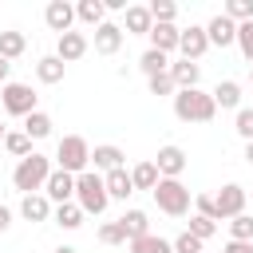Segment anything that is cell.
<instances>
[{
	"label": "cell",
	"mask_w": 253,
	"mask_h": 253,
	"mask_svg": "<svg viewBox=\"0 0 253 253\" xmlns=\"http://www.w3.org/2000/svg\"><path fill=\"white\" fill-rule=\"evenodd\" d=\"M51 158L47 154H28V158H20L16 162V170H12V186L20 190V194H43V186H47V178H51Z\"/></svg>",
	"instance_id": "6da1fadb"
},
{
	"label": "cell",
	"mask_w": 253,
	"mask_h": 253,
	"mask_svg": "<svg viewBox=\"0 0 253 253\" xmlns=\"http://www.w3.org/2000/svg\"><path fill=\"white\" fill-rule=\"evenodd\" d=\"M174 115H178L182 123H213L217 103H213L210 91L190 87V91H178V95H174Z\"/></svg>",
	"instance_id": "7a4b0ae2"
},
{
	"label": "cell",
	"mask_w": 253,
	"mask_h": 253,
	"mask_svg": "<svg viewBox=\"0 0 253 253\" xmlns=\"http://www.w3.org/2000/svg\"><path fill=\"white\" fill-rule=\"evenodd\" d=\"M75 202H79L83 213H103L111 206V194H107V182H103L99 170H83L75 178Z\"/></svg>",
	"instance_id": "3957f363"
},
{
	"label": "cell",
	"mask_w": 253,
	"mask_h": 253,
	"mask_svg": "<svg viewBox=\"0 0 253 253\" xmlns=\"http://www.w3.org/2000/svg\"><path fill=\"white\" fill-rule=\"evenodd\" d=\"M55 166L67 170V174H75V178L83 170H91V146H87V138L83 134H63L59 146H55Z\"/></svg>",
	"instance_id": "277c9868"
},
{
	"label": "cell",
	"mask_w": 253,
	"mask_h": 253,
	"mask_svg": "<svg viewBox=\"0 0 253 253\" xmlns=\"http://www.w3.org/2000/svg\"><path fill=\"white\" fill-rule=\"evenodd\" d=\"M154 194V206L170 217H186L190 213V190L182 186V178H158V186L150 190Z\"/></svg>",
	"instance_id": "5b68a950"
},
{
	"label": "cell",
	"mask_w": 253,
	"mask_h": 253,
	"mask_svg": "<svg viewBox=\"0 0 253 253\" xmlns=\"http://www.w3.org/2000/svg\"><path fill=\"white\" fill-rule=\"evenodd\" d=\"M0 107H4V115L28 119L32 111H40V95L32 91V83H4L0 87Z\"/></svg>",
	"instance_id": "8992f818"
},
{
	"label": "cell",
	"mask_w": 253,
	"mask_h": 253,
	"mask_svg": "<svg viewBox=\"0 0 253 253\" xmlns=\"http://www.w3.org/2000/svg\"><path fill=\"white\" fill-rule=\"evenodd\" d=\"M213 202H217V221H233L237 213H245V206H249V194H245V186H237V182H225V186L213 194Z\"/></svg>",
	"instance_id": "52a82bcc"
},
{
	"label": "cell",
	"mask_w": 253,
	"mask_h": 253,
	"mask_svg": "<svg viewBox=\"0 0 253 253\" xmlns=\"http://www.w3.org/2000/svg\"><path fill=\"white\" fill-rule=\"evenodd\" d=\"M206 51H210V36H206V28H198V24L182 28V40H178V55H182V59H190V63H198Z\"/></svg>",
	"instance_id": "ba28073f"
},
{
	"label": "cell",
	"mask_w": 253,
	"mask_h": 253,
	"mask_svg": "<svg viewBox=\"0 0 253 253\" xmlns=\"http://www.w3.org/2000/svg\"><path fill=\"white\" fill-rule=\"evenodd\" d=\"M186 150L182 146H174V142H166V146H158V154H154V166H158V174L162 178H182V170H186Z\"/></svg>",
	"instance_id": "9c48e42d"
},
{
	"label": "cell",
	"mask_w": 253,
	"mask_h": 253,
	"mask_svg": "<svg viewBox=\"0 0 253 253\" xmlns=\"http://www.w3.org/2000/svg\"><path fill=\"white\" fill-rule=\"evenodd\" d=\"M43 194H47V202L51 206H63V202H75V174H67V170H51V178H47V186H43Z\"/></svg>",
	"instance_id": "30bf717a"
},
{
	"label": "cell",
	"mask_w": 253,
	"mask_h": 253,
	"mask_svg": "<svg viewBox=\"0 0 253 253\" xmlns=\"http://www.w3.org/2000/svg\"><path fill=\"white\" fill-rule=\"evenodd\" d=\"M43 24H47L55 36L71 32V24H75V4H67V0H51V4L43 8Z\"/></svg>",
	"instance_id": "8fae6325"
},
{
	"label": "cell",
	"mask_w": 253,
	"mask_h": 253,
	"mask_svg": "<svg viewBox=\"0 0 253 253\" xmlns=\"http://www.w3.org/2000/svg\"><path fill=\"white\" fill-rule=\"evenodd\" d=\"M206 36H210V47H233V43H237V24H233L225 12H217V16L206 24Z\"/></svg>",
	"instance_id": "7c38bea8"
},
{
	"label": "cell",
	"mask_w": 253,
	"mask_h": 253,
	"mask_svg": "<svg viewBox=\"0 0 253 253\" xmlns=\"http://www.w3.org/2000/svg\"><path fill=\"white\" fill-rule=\"evenodd\" d=\"M87 47H91V43H87V36H83V32H75V28H71V32H63V36H55V55H59L63 63L83 59V55H87Z\"/></svg>",
	"instance_id": "4fadbf2b"
},
{
	"label": "cell",
	"mask_w": 253,
	"mask_h": 253,
	"mask_svg": "<svg viewBox=\"0 0 253 253\" xmlns=\"http://www.w3.org/2000/svg\"><path fill=\"white\" fill-rule=\"evenodd\" d=\"M123 40H126V32H123V24H115V20H107V24L95 28V51H99V55H115V51L123 47Z\"/></svg>",
	"instance_id": "5bb4252c"
},
{
	"label": "cell",
	"mask_w": 253,
	"mask_h": 253,
	"mask_svg": "<svg viewBox=\"0 0 253 253\" xmlns=\"http://www.w3.org/2000/svg\"><path fill=\"white\" fill-rule=\"evenodd\" d=\"M150 28H154V16H150L146 4H130L123 12V32L126 36H150Z\"/></svg>",
	"instance_id": "9a60e30c"
},
{
	"label": "cell",
	"mask_w": 253,
	"mask_h": 253,
	"mask_svg": "<svg viewBox=\"0 0 253 253\" xmlns=\"http://www.w3.org/2000/svg\"><path fill=\"white\" fill-rule=\"evenodd\" d=\"M123 146H115V142H103V146H95L91 150V170H99V174H111V170H123Z\"/></svg>",
	"instance_id": "2e32d148"
},
{
	"label": "cell",
	"mask_w": 253,
	"mask_h": 253,
	"mask_svg": "<svg viewBox=\"0 0 253 253\" xmlns=\"http://www.w3.org/2000/svg\"><path fill=\"white\" fill-rule=\"evenodd\" d=\"M55 213V206L47 202V194H24L20 198V217L24 221H47Z\"/></svg>",
	"instance_id": "e0dca14e"
},
{
	"label": "cell",
	"mask_w": 253,
	"mask_h": 253,
	"mask_svg": "<svg viewBox=\"0 0 253 253\" xmlns=\"http://www.w3.org/2000/svg\"><path fill=\"white\" fill-rule=\"evenodd\" d=\"M146 40H150V47H154V51H162V55H170V51H178V40H182V28H174V24H154Z\"/></svg>",
	"instance_id": "ac0fdd59"
},
{
	"label": "cell",
	"mask_w": 253,
	"mask_h": 253,
	"mask_svg": "<svg viewBox=\"0 0 253 253\" xmlns=\"http://www.w3.org/2000/svg\"><path fill=\"white\" fill-rule=\"evenodd\" d=\"M210 95H213L217 111H241V83L237 79H221Z\"/></svg>",
	"instance_id": "d6986e66"
},
{
	"label": "cell",
	"mask_w": 253,
	"mask_h": 253,
	"mask_svg": "<svg viewBox=\"0 0 253 253\" xmlns=\"http://www.w3.org/2000/svg\"><path fill=\"white\" fill-rule=\"evenodd\" d=\"M103 182H107V194H111V202H126L130 194H134V182H130V170L123 166V170H111V174H103Z\"/></svg>",
	"instance_id": "ffe728a7"
},
{
	"label": "cell",
	"mask_w": 253,
	"mask_h": 253,
	"mask_svg": "<svg viewBox=\"0 0 253 253\" xmlns=\"http://www.w3.org/2000/svg\"><path fill=\"white\" fill-rule=\"evenodd\" d=\"M63 71H67V63H63L59 55H40V59H36V79L47 83V87H51V83H63Z\"/></svg>",
	"instance_id": "44dd1931"
},
{
	"label": "cell",
	"mask_w": 253,
	"mask_h": 253,
	"mask_svg": "<svg viewBox=\"0 0 253 253\" xmlns=\"http://www.w3.org/2000/svg\"><path fill=\"white\" fill-rule=\"evenodd\" d=\"M170 79L178 83V91H190V87H198L202 67H198V63H190V59H174V63H170Z\"/></svg>",
	"instance_id": "7402d4cb"
},
{
	"label": "cell",
	"mask_w": 253,
	"mask_h": 253,
	"mask_svg": "<svg viewBox=\"0 0 253 253\" xmlns=\"http://www.w3.org/2000/svg\"><path fill=\"white\" fill-rule=\"evenodd\" d=\"M75 20L87 24V28H99V24H107V4L103 0H79L75 4Z\"/></svg>",
	"instance_id": "603a6c76"
},
{
	"label": "cell",
	"mask_w": 253,
	"mask_h": 253,
	"mask_svg": "<svg viewBox=\"0 0 253 253\" xmlns=\"http://www.w3.org/2000/svg\"><path fill=\"white\" fill-rule=\"evenodd\" d=\"M170 55H162V51H154V47H146L142 55H138V71L146 75V79H154V75H166L170 71Z\"/></svg>",
	"instance_id": "cb8c5ba5"
},
{
	"label": "cell",
	"mask_w": 253,
	"mask_h": 253,
	"mask_svg": "<svg viewBox=\"0 0 253 253\" xmlns=\"http://www.w3.org/2000/svg\"><path fill=\"white\" fill-rule=\"evenodd\" d=\"M83 210H79V202H63V206H55V213H51V221L59 225V229H79L83 225Z\"/></svg>",
	"instance_id": "d4e9b609"
},
{
	"label": "cell",
	"mask_w": 253,
	"mask_h": 253,
	"mask_svg": "<svg viewBox=\"0 0 253 253\" xmlns=\"http://www.w3.org/2000/svg\"><path fill=\"white\" fill-rule=\"evenodd\" d=\"M51 126H55V123H51V115H47V111H32V115L24 119V134H28L32 142H36V138H47V134H51Z\"/></svg>",
	"instance_id": "484cf974"
},
{
	"label": "cell",
	"mask_w": 253,
	"mask_h": 253,
	"mask_svg": "<svg viewBox=\"0 0 253 253\" xmlns=\"http://www.w3.org/2000/svg\"><path fill=\"white\" fill-rule=\"evenodd\" d=\"M119 221H123V229H126V237H130V241L150 233V217H146V210H126Z\"/></svg>",
	"instance_id": "4316f807"
},
{
	"label": "cell",
	"mask_w": 253,
	"mask_h": 253,
	"mask_svg": "<svg viewBox=\"0 0 253 253\" xmlns=\"http://www.w3.org/2000/svg\"><path fill=\"white\" fill-rule=\"evenodd\" d=\"M28 51V36L24 32H0V55L12 63V59H20Z\"/></svg>",
	"instance_id": "83f0119b"
},
{
	"label": "cell",
	"mask_w": 253,
	"mask_h": 253,
	"mask_svg": "<svg viewBox=\"0 0 253 253\" xmlns=\"http://www.w3.org/2000/svg\"><path fill=\"white\" fill-rule=\"evenodd\" d=\"M158 166L154 162H138V166H130V182H134V190H154L158 186Z\"/></svg>",
	"instance_id": "f1b7e54d"
},
{
	"label": "cell",
	"mask_w": 253,
	"mask_h": 253,
	"mask_svg": "<svg viewBox=\"0 0 253 253\" xmlns=\"http://www.w3.org/2000/svg\"><path fill=\"white\" fill-rule=\"evenodd\" d=\"M126 245H130V253H174V245H170L166 237H154V233L134 237V241H126Z\"/></svg>",
	"instance_id": "f546056e"
},
{
	"label": "cell",
	"mask_w": 253,
	"mask_h": 253,
	"mask_svg": "<svg viewBox=\"0 0 253 253\" xmlns=\"http://www.w3.org/2000/svg\"><path fill=\"white\" fill-rule=\"evenodd\" d=\"M4 150H8L12 158H28V154H36V150H32V138H28L24 130H8V134H4Z\"/></svg>",
	"instance_id": "4dcf8cb0"
},
{
	"label": "cell",
	"mask_w": 253,
	"mask_h": 253,
	"mask_svg": "<svg viewBox=\"0 0 253 253\" xmlns=\"http://www.w3.org/2000/svg\"><path fill=\"white\" fill-rule=\"evenodd\" d=\"M229 225V241H253V213H237Z\"/></svg>",
	"instance_id": "1f68e13d"
},
{
	"label": "cell",
	"mask_w": 253,
	"mask_h": 253,
	"mask_svg": "<svg viewBox=\"0 0 253 253\" xmlns=\"http://www.w3.org/2000/svg\"><path fill=\"white\" fill-rule=\"evenodd\" d=\"M146 8H150V16H154V24H174V20H178V4H174V0H150Z\"/></svg>",
	"instance_id": "d6a6232c"
},
{
	"label": "cell",
	"mask_w": 253,
	"mask_h": 253,
	"mask_svg": "<svg viewBox=\"0 0 253 253\" xmlns=\"http://www.w3.org/2000/svg\"><path fill=\"white\" fill-rule=\"evenodd\" d=\"M99 241H103V245H126L130 237H126V229H123V221H103V225H99Z\"/></svg>",
	"instance_id": "836d02e7"
},
{
	"label": "cell",
	"mask_w": 253,
	"mask_h": 253,
	"mask_svg": "<svg viewBox=\"0 0 253 253\" xmlns=\"http://www.w3.org/2000/svg\"><path fill=\"white\" fill-rule=\"evenodd\" d=\"M186 229H190V233H194V237H198V241H210V237H213V233H217V221H210V217H202V213H194V217H190V225H186Z\"/></svg>",
	"instance_id": "e575fe53"
},
{
	"label": "cell",
	"mask_w": 253,
	"mask_h": 253,
	"mask_svg": "<svg viewBox=\"0 0 253 253\" xmlns=\"http://www.w3.org/2000/svg\"><path fill=\"white\" fill-rule=\"evenodd\" d=\"M225 16H229L233 24H249V20H253V0H229V4H225Z\"/></svg>",
	"instance_id": "d590c367"
},
{
	"label": "cell",
	"mask_w": 253,
	"mask_h": 253,
	"mask_svg": "<svg viewBox=\"0 0 253 253\" xmlns=\"http://www.w3.org/2000/svg\"><path fill=\"white\" fill-rule=\"evenodd\" d=\"M170 245H174V253H206V249H202L206 241H198V237H194L190 229H182V233H178V237H174Z\"/></svg>",
	"instance_id": "8d00e7d4"
},
{
	"label": "cell",
	"mask_w": 253,
	"mask_h": 253,
	"mask_svg": "<svg viewBox=\"0 0 253 253\" xmlns=\"http://www.w3.org/2000/svg\"><path fill=\"white\" fill-rule=\"evenodd\" d=\"M237 47H241L245 63L253 67V20H249V24H237Z\"/></svg>",
	"instance_id": "74e56055"
},
{
	"label": "cell",
	"mask_w": 253,
	"mask_h": 253,
	"mask_svg": "<svg viewBox=\"0 0 253 253\" xmlns=\"http://www.w3.org/2000/svg\"><path fill=\"white\" fill-rule=\"evenodd\" d=\"M233 130H237L245 142H253V107H241V111H237V119H233Z\"/></svg>",
	"instance_id": "f35d334b"
},
{
	"label": "cell",
	"mask_w": 253,
	"mask_h": 253,
	"mask_svg": "<svg viewBox=\"0 0 253 253\" xmlns=\"http://www.w3.org/2000/svg\"><path fill=\"white\" fill-rule=\"evenodd\" d=\"M150 83V95H178V83L170 79V71L166 75H154V79H146Z\"/></svg>",
	"instance_id": "ab89813d"
},
{
	"label": "cell",
	"mask_w": 253,
	"mask_h": 253,
	"mask_svg": "<svg viewBox=\"0 0 253 253\" xmlns=\"http://www.w3.org/2000/svg\"><path fill=\"white\" fill-rule=\"evenodd\" d=\"M194 206H198V213H202V217L217 221V202H213V194H198V198H194Z\"/></svg>",
	"instance_id": "60d3db41"
},
{
	"label": "cell",
	"mask_w": 253,
	"mask_h": 253,
	"mask_svg": "<svg viewBox=\"0 0 253 253\" xmlns=\"http://www.w3.org/2000/svg\"><path fill=\"white\" fill-rule=\"evenodd\" d=\"M221 253H253V241H225Z\"/></svg>",
	"instance_id": "b9f144b4"
},
{
	"label": "cell",
	"mask_w": 253,
	"mask_h": 253,
	"mask_svg": "<svg viewBox=\"0 0 253 253\" xmlns=\"http://www.w3.org/2000/svg\"><path fill=\"white\" fill-rule=\"evenodd\" d=\"M8 225H12V210L0 202V233H8Z\"/></svg>",
	"instance_id": "7bdbcfd3"
},
{
	"label": "cell",
	"mask_w": 253,
	"mask_h": 253,
	"mask_svg": "<svg viewBox=\"0 0 253 253\" xmlns=\"http://www.w3.org/2000/svg\"><path fill=\"white\" fill-rule=\"evenodd\" d=\"M8 75H12V63H8V59H4V55H0V87H4V83H12V79H8Z\"/></svg>",
	"instance_id": "ee69618b"
},
{
	"label": "cell",
	"mask_w": 253,
	"mask_h": 253,
	"mask_svg": "<svg viewBox=\"0 0 253 253\" xmlns=\"http://www.w3.org/2000/svg\"><path fill=\"white\" fill-rule=\"evenodd\" d=\"M245 162L253 166V142H245Z\"/></svg>",
	"instance_id": "f6af8a7d"
},
{
	"label": "cell",
	"mask_w": 253,
	"mask_h": 253,
	"mask_svg": "<svg viewBox=\"0 0 253 253\" xmlns=\"http://www.w3.org/2000/svg\"><path fill=\"white\" fill-rule=\"evenodd\" d=\"M51 253H79V249H71V245H59V249H51Z\"/></svg>",
	"instance_id": "bcb514c9"
},
{
	"label": "cell",
	"mask_w": 253,
	"mask_h": 253,
	"mask_svg": "<svg viewBox=\"0 0 253 253\" xmlns=\"http://www.w3.org/2000/svg\"><path fill=\"white\" fill-rule=\"evenodd\" d=\"M4 134H8V130H4V123H0V142H4Z\"/></svg>",
	"instance_id": "7dc6e473"
},
{
	"label": "cell",
	"mask_w": 253,
	"mask_h": 253,
	"mask_svg": "<svg viewBox=\"0 0 253 253\" xmlns=\"http://www.w3.org/2000/svg\"><path fill=\"white\" fill-rule=\"evenodd\" d=\"M249 79H253V67H249Z\"/></svg>",
	"instance_id": "c3c4849f"
}]
</instances>
